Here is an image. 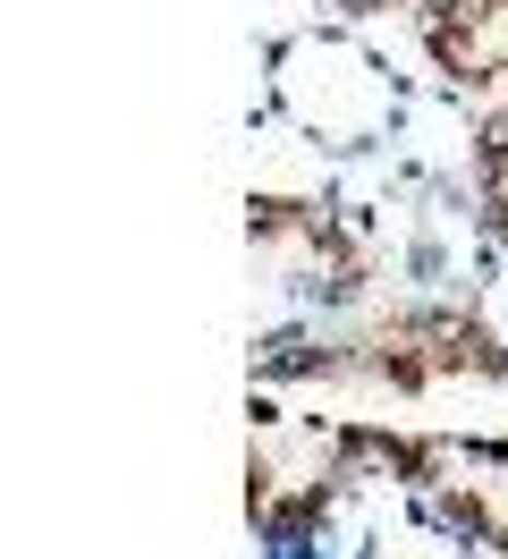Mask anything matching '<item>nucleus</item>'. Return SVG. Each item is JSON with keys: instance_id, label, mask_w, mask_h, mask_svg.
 <instances>
[{"instance_id": "nucleus-1", "label": "nucleus", "mask_w": 508, "mask_h": 559, "mask_svg": "<svg viewBox=\"0 0 508 559\" xmlns=\"http://www.w3.org/2000/svg\"><path fill=\"white\" fill-rule=\"evenodd\" d=\"M406 450H415V432H390V424L288 416V407L255 399L246 407V518H255V543L271 559H297L331 525L347 484L406 475Z\"/></svg>"}, {"instance_id": "nucleus-2", "label": "nucleus", "mask_w": 508, "mask_h": 559, "mask_svg": "<svg viewBox=\"0 0 508 559\" xmlns=\"http://www.w3.org/2000/svg\"><path fill=\"white\" fill-rule=\"evenodd\" d=\"M246 246H255V297H263L255 365L331 340L373 288V263H365V246L347 238V221L305 204V195H255L246 204Z\"/></svg>"}, {"instance_id": "nucleus-3", "label": "nucleus", "mask_w": 508, "mask_h": 559, "mask_svg": "<svg viewBox=\"0 0 508 559\" xmlns=\"http://www.w3.org/2000/svg\"><path fill=\"white\" fill-rule=\"evenodd\" d=\"M399 484L458 543L508 559V432H415Z\"/></svg>"}, {"instance_id": "nucleus-4", "label": "nucleus", "mask_w": 508, "mask_h": 559, "mask_svg": "<svg viewBox=\"0 0 508 559\" xmlns=\"http://www.w3.org/2000/svg\"><path fill=\"white\" fill-rule=\"evenodd\" d=\"M415 35L449 85H508V0H415Z\"/></svg>"}, {"instance_id": "nucleus-5", "label": "nucleus", "mask_w": 508, "mask_h": 559, "mask_svg": "<svg viewBox=\"0 0 508 559\" xmlns=\"http://www.w3.org/2000/svg\"><path fill=\"white\" fill-rule=\"evenodd\" d=\"M474 204L492 221V238L508 246V110H492L474 128Z\"/></svg>"}, {"instance_id": "nucleus-6", "label": "nucleus", "mask_w": 508, "mask_h": 559, "mask_svg": "<svg viewBox=\"0 0 508 559\" xmlns=\"http://www.w3.org/2000/svg\"><path fill=\"white\" fill-rule=\"evenodd\" d=\"M322 9H339V17H373V9H399V0H322Z\"/></svg>"}]
</instances>
